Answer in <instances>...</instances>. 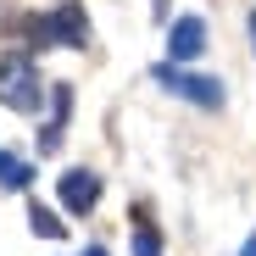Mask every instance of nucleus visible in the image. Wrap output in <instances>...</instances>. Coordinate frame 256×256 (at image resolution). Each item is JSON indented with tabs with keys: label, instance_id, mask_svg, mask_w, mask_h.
<instances>
[{
	"label": "nucleus",
	"instance_id": "f257e3e1",
	"mask_svg": "<svg viewBox=\"0 0 256 256\" xmlns=\"http://www.w3.org/2000/svg\"><path fill=\"white\" fill-rule=\"evenodd\" d=\"M150 78L162 84V90H173V95H184V100L206 106V112H218V106L228 100L223 78H200V72H184L178 62H156V67H150Z\"/></svg>",
	"mask_w": 256,
	"mask_h": 256
},
{
	"label": "nucleus",
	"instance_id": "f03ea898",
	"mask_svg": "<svg viewBox=\"0 0 256 256\" xmlns=\"http://www.w3.org/2000/svg\"><path fill=\"white\" fill-rule=\"evenodd\" d=\"M0 100H6L12 112H39L45 84H39V67L28 56H6L0 62Z\"/></svg>",
	"mask_w": 256,
	"mask_h": 256
},
{
	"label": "nucleus",
	"instance_id": "7ed1b4c3",
	"mask_svg": "<svg viewBox=\"0 0 256 256\" xmlns=\"http://www.w3.org/2000/svg\"><path fill=\"white\" fill-rule=\"evenodd\" d=\"M84 39H90V22H84V12L72 6H56L50 17H34V45H72L84 50Z\"/></svg>",
	"mask_w": 256,
	"mask_h": 256
},
{
	"label": "nucleus",
	"instance_id": "20e7f679",
	"mask_svg": "<svg viewBox=\"0 0 256 256\" xmlns=\"http://www.w3.org/2000/svg\"><path fill=\"white\" fill-rule=\"evenodd\" d=\"M195 56H206V22L190 12V17H178L173 28H167V62H195Z\"/></svg>",
	"mask_w": 256,
	"mask_h": 256
},
{
	"label": "nucleus",
	"instance_id": "39448f33",
	"mask_svg": "<svg viewBox=\"0 0 256 256\" xmlns=\"http://www.w3.org/2000/svg\"><path fill=\"white\" fill-rule=\"evenodd\" d=\"M100 200V173H90V167H72V173H62V206L72 212V218H84Z\"/></svg>",
	"mask_w": 256,
	"mask_h": 256
},
{
	"label": "nucleus",
	"instance_id": "423d86ee",
	"mask_svg": "<svg viewBox=\"0 0 256 256\" xmlns=\"http://www.w3.org/2000/svg\"><path fill=\"white\" fill-rule=\"evenodd\" d=\"M67 112H72V84H50V122L39 134V156H56L67 140Z\"/></svg>",
	"mask_w": 256,
	"mask_h": 256
},
{
	"label": "nucleus",
	"instance_id": "0eeeda50",
	"mask_svg": "<svg viewBox=\"0 0 256 256\" xmlns=\"http://www.w3.org/2000/svg\"><path fill=\"white\" fill-rule=\"evenodd\" d=\"M28 184H34V167L12 150H0V190H28Z\"/></svg>",
	"mask_w": 256,
	"mask_h": 256
},
{
	"label": "nucleus",
	"instance_id": "6e6552de",
	"mask_svg": "<svg viewBox=\"0 0 256 256\" xmlns=\"http://www.w3.org/2000/svg\"><path fill=\"white\" fill-rule=\"evenodd\" d=\"M28 228H34V234H45V240H67V223L56 218L50 206H39V200L28 206Z\"/></svg>",
	"mask_w": 256,
	"mask_h": 256
},
{
	"label": "nucleus",
	"instance_id": "1a4fd4ad",
	"mask_svg": "<svg viewBox=\"0 0 256 256\" xmlns=\"http://www.w3.org/2000/svg\"><path fill=\"white\" fill-rule=\"evenodd\" d=\"M134 256H162V234H156L150 223L134 228Z\"/></svg>",
	"mask_w": 256,
	"mask_h": 256
},
{
	"label": "nucleus",
	"instance_id": "9d476101",
	"mask_svg": "<svg viewBox=\"0 0 256 256\" xmlns=\"http://www.w3.org/2000/svg\"><path fill=\"white\" fill-rule=\"evenodd\" d=\"M240 256H256V234H250V240H245V250H240Z\"/></svg>",
	"mask_w": 256,
	"mask_h": 256
},
{
	"label": "nucleus",
	"instance_id": "9b49d317",
	"mask_svg": "<svg viewBox=\"0 0 256 256\" xmlns=\"http://www.w3.org/2000/svg\"><path fill=\"white\" fill-rule=\"evenodd\" d=\"M84 256H106V250H100V245H90V250H84Z\"/></svg>",
	"mask_w": 256,
	"mask_h": 256
},
{
	"label": "nucleus",
	"instance_id": "f8f14e48",
	"mask_svg": "<svg viewBox=\"0 0 256 256\" xmlns=\"http://www.w3.org/2000/svg\"><path fill=\"white\" fill-rule=\"evenodd\" d=\"M250 39H256V12H250Z\"/></svg>",
	"mask_w": 256,
	"mask_h": 256
}]
</instances>
